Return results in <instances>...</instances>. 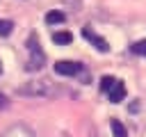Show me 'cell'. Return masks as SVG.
I'll return each mask as SVG.
<instances>
[{"instance_id": "8", "label": "cell", "mask_w": 146, "mask_h": 137, "mask_svg": "<svg viewBox=\"0 0 146 137\" xmlns=\"http://www.w3.org/2000/svg\"><path fill=\"white\" fill-rule=\"evenodd\" d=\"M64 21H66L64 11H57V9H55V11H48V14H46V23H48V25H59V23H64Z\"/></svg>"}, {"instance_id": "6", "label": "cell", "mask_w": 146, "mask_h": 137, "mask_svg": "<svg viewBox=\"0 0 146 137\" xmlns=\"http://www.w3.org/2000/svg\"><path fill=\"white\" fill-rule=\"evenodd\" d=\"M107 96H110V103H121V100L125 98V84L116 80V84L110 89V94H107Z\"/></svg>"}, {"instance_id": "1", "label": "cell", "mask_w": 146, "mask_h": 137, "mask_svg": "<svg viewBox=\"0 0 146 137\" xmlns=\"http://www.w3.org/2000/svg\"><path fill=\"white\" fill-rule=\"evenodd\" d=\"M27 53H30V57H27V71H39V68H43V64H46V53H43V48L39 46V37L36 34H30V39H27Z\"/></svg>"}, {"instance_id": "9", "label": "cell", "mask_w": 146, "mask_h": 137, "mask_svg": "<svg viewBox=\"0 0 146 137\" xmlns=\"http://www.w3.org/2000/svg\"><path fill=\"white\" fill-rule=\"evenodd\" d=\"M110 128H112V135L114 137H128V130H125V126L119 119H112L110 121Z\"/></svg>"}, {"instance_id": "13", "label": "cell", "mask_w": 146, "mask_h": 137, "mask_svg": "<svg viewBox=\"0 0 146 137\" xmlns=\"http://www.w3.org/2000/svg\"><path fill=\"white\" fill-rule=\"evenodd\" d=\"M2 107H7V96L0 91V110H2Z\"/></svg>"}, {"instance_id": "10", "label": "cell", "mask_w": 146, "mask_h": 137, "mask_svg": "<svg viewBox=\"0 0 146 137\" xmlns=\"http://www.w3.org/2000/svg\"><path fill=\"white\" fill-rule=\"evenodd\" d=\"M116 84V78H112V75H103V80H100V91H105V94H110V89Z\"/></svg>"}, {"instance_id": "7", "label": "cell", "mask_w": 146, "mask_h": 137, "mask_svg": "<svg viewBox=\"0 0 146 137\" xmlns=\"http://www.w3.org/2000/svg\"><path fill=\"white\" fill-rule=\"evenodd\" d=\"M52 41H55L57 46H68V43L73 41V34H71L68 30H59V32L52 34Z\"/></svg>"}, {"instance_id": "4", "label": "cell", "mask_w": 146, "mask_h": 137, "mask_svg": "<svg viewBox=\"0 0 146 137\" xmlns=\"http://www.w3.org/2000/svg\"><path fill=\"white\" fill-rule=\"evenodd\" d=\"M82 37H84V39H87V41H89V43H91L96 50H100V53H107V50H110L107 41H105L103 37H98L94 30H89V27H82Z\"/></svg>"}, {"instance_id": "12", "label": "cell", "mask_w": 146, "mask_h": 137, "mask_svg": "<svg viewBox=\"0 0 146 137\" xmlns=\"http://www.w3.org/2000/svg\"><path fill=\"white\" fill-rule=\"evenodd\" d=\"M11 30H14V23H11V21H0V34H2V37L11 34Z\"/></svg>"}, {"instance_id": "14", "label": "cell", "mask_w": 146, "mask_h": 137, "mask_svg": "<svg viewBox=\"0 0 146 137\" xmlns=\"http://www.w3.org/2000/svg\"><path fill=\"white\" fill-rule=\"evenodd\" d=\"M0 73H2V62H0Z\"/></svg>"}, {"instance_id": "2", "label": "cell", "mask_w": 146, "mask_h": 137, "mask_svg": "<svg viewBox=\"0 0 146 137\" xmlns=\"http://www.w3.org/2000/svg\"><path fill=\"white\" fill-rule=\"evenodd\" d=\"M21 94L25 96H52L55 94V87L50 80H34V82H27L18 89Z\"/></svg>"}, {"instance_id": "5", "label": "cell", "mask_w": 146, "mask_h": 137, "mask_svg": "<svg viewBox=\"0 0 146 137\" xmlns=\"http://www.w3.org/2000/svg\"><path fill=\"white\" fill-rule=\"evenodd\" d=\"M2 137H34V132H32L27 126H23V123H16V126L7 128V130L2 132Z\"/></svg>"}, {"instance_id": "11", "label": "cell", "mask_w": 146, "mask_h": 137, "mask_svg": "<svg viewBox=\"0 0 146 137\" xmlns=\"http://www.w3.org/2000/svg\"><path fill=\"white\" fill-rule=\"evenodd\" d=\"M132 53H135V55H141V57H146V39H141V41H135V43H132Z\"/></svg>"}, {"instance_id": "3", "label": "cell", "mask_w": 146, "mask_h": 137, "mask_svg": "<svg viewBox=\"0 0 146 137\" xmlns=\"http://www.w3.org/2000/svg\"><path fill=\"white\" fill-rule=\"evenodd\" d=\"M82 71V66L78 62H71V59H59L55 62V73L57 75H78Z\"/></svg>"}]
</instances>
